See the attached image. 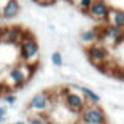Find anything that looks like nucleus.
<instances>
[{
    "instance_id": "nucleus-1",
    "label": "nucleus",
    "mask_w": 124,
    "mask_h": 124,
    "mask_svg": "<svg viewBox=\"0 0 124 124\" xmlns=\"http://www.w3.org/2000/svg\"><path fill=\"white\" fill-rule=\"evenodd\" d=\"M38 57H40V48L38 43L30 33H24L21 43H19V59L22 64L27 65H37L38 64Z\"/></svg>"
},
{
    "instance_id": "nucleus-2",
    "label": "nucleus",
    "mask_w": 124,
    "mask_h": 124,
    "mask_svg": "<svg viewBox=\"0 0 124 124\" xmlns=\"http://www.w3.org/2000/svg\"><path fill=\"white\" fill-rule=\"evenodd\" d=\"M35 67L37 65H27V64H22V62L16 64V65L10 70V73H8V78H7L8 86L22 88V86L30 80V77L33 75Z\"/></svg>"
},
{
    "instance_id": "nucleus-3",
    "label": "nucleus",
    "mask_w": 124,
    "mask_h": 124,
    "mask_svg": "<svg viewBox=\"0 0 124 124\" xmlns=\"http://www.w3.org/2000/svg\"><path fill=\"white\" fill-rule=\"evenodd\" d=\"M81 124H107V115L99 105H86L80 113Z\"/></svg>"
},
{
    "instance_id": "nucleus-4",
    "label": "nucleus",
    "mask_w": 124,
    "mask_h": 124,
    "mask_svg": "<svg viewBox=\"0 0 124 124\" xmlns=\"http://www.w3.org/2000/svg\"><path fill=\"white\" fill-rule=\"evenodd\" d=\"M53 97H51V92H38V94H35L32 99H30L29 105H27V108L30 110V111H35L37 115H43L46 113V111H49L53 107Z\"/></svg>"
},
{
    "instance_id": "nucleus-5",
    "label": "nucleus",
    "mask_w": 124,
    "mask_h": 124,
    "mask_svg": "<svg viewBox=\"0 0 124 124\" xmlns=\"http://www.w3.org/2000/svg\"><path fill=\"white\" fill-rule=\"evenodd\" d=\"M86 105H88V103H86L84 97L80 92L70 91V89H65V91H64V107L69 110L70 113L80 115Z\"/></svg>"
},
{
    "instance_id": "nucleus-6",
    "label": "nucleus",
    "mask_w": 124,
    "mask_h": 124,
    "mask_svg": "<svg viewBox=\"0 0 124 124\" xmlns=\"http://www.w3.org/2000/svg\"><path fill=\"white\" fill-rule=\"evenodd\" d=\"M86 56H88L89 62L92 65H103L105 62L110 61V51L108 48L102 43H94L86 49Z\"/></svg>"
},
{
    "instance_id": "nucleus-7",
    "label": "nucleus",
    "mask_w": 124,
    "mask_h": 124,
    "mask_svg": "<svg viewBox=\"0 0 124 124\" xmlns=\"http://www.w3.org/2000/svg\"><path fill=\"white\" fill-rule=\"evenodd\" d=\"M99 33H100V38L99 41H103V43L108 45H119L121 41H124V32H121L119 29L105 24V26L99 27Z\"/></svg>"
},
{
    "instance_id": "nucleus-8",
    "label": "nucleus",
    "mask_w": 124,
    "mask_h": 124,
    "mask_svg": "<svg viewBox=\"0 0 124 124\" xmlns=\"http://www.w3.org/2000/svg\"><path fill=\"white\" fill-rule=\"evenodd\" d=\"M24 33L26 32L19 27H5V29H0V41L5 45H13V46L18 45L19 46Z\"/></svg>"
},
{
    "instance_id": "nucleus-9",
    "label": "nucleus",
    "mask_w": 124,
    "mask_h": 124,
    "mask_svg": "<svg viewBox=\"0 0 124 124\" xmlns=\"http://www.w3.org/2000/svg\"><path fill=\"white\" fill-rule=\"evenodd\" d=\"M110 5L107 3L105 0H94L91 5V8L88 10V15L91 16L92 19L100 22H107L108 19V13H110Z\"/></svg>"
},
{
    "instance_id": "nucleus-10",
    "label": "nucleus",
    "mask_w": 124,
    "mask_h": 124,
    "mask_svg": "<svg viewBox=\"0 0 124 124\" xmlns=\"http://www.w3.org/2000/svg\"><path fill=\"white\" fill-rule=\"evenodd\" d=\"M19 11H21V5L18 0H7V3L2 8V19L11 21L19 15Z\"/></svg>"
},
{
    "instance_id": "nucleus-11",
    "label": "nucleus",
    "mask_w": 124,
    "mask_h": 124,
    "mask_svg": "<svg viewBox=\"0 0 124 124\" xmlns=\"http://www.w3.org/2000/svg\"><path fill=\"white\" fill-rule=\"evenodd\" d=\"M107 24L119 29L121 32H124V10H118V8H110L108 19Z\"/></svg>"
},
{
    "instance_id": "nucleus-12",
    "label": "nucleus",
    "mask_w": 124,
    "mask_h": 124,
    "mask_svg": "<svg viewBox=\"0 0 124 124\" xmlns=\"http://www.w3.org/2000/svg\"><path fill=\"white\" fill-rule=\"evenodd\" d=\"M72 88L78 89V92H80V94L84 97L86 103L89 102V105H99V102H100V97H99V94H95L92 89L86 88V86H72Z\"/></svg>"
},
{
    "instance_id": "nucleus-13",
    "label": "nucleus",
    "mask_w": 124,
    "mask_h": 124,
    "mask_svg": "<svg viewBox=\"0 0 124 124\" xmlns=\"http://www.w3.org/2000/svg\"><path fill=\"white\" fill-rule=\"evenodd\" d=\"M100 38V33H99V27H94V29H88L81 33V41L88 45H94L99 41Z\"/></svg>"
},
{
    "instance_id": "nucleus-14",
    "label": "nucleus",
    "mask_w": 124,
    "mask_h": 124,
    "mask_svg": "<svg viewBox=\"0 0 124 124\" xmlns=\"http://www.w3.org/2000/svg\"><path fill=\"white\" fill-rule=\"evenodd\" d=\"M48 119V116H45V115H33V116L29 118V121H27V124H45Z\"/></svg>"
},
{
    "instance_id": "nucleus-15",
    "label": "nucleus",
    "mask_w": 124,
    "mask_h": 124,
    "mask_svg": "<svg viewBox=\"0 0 124 124\" xmlns=\"http://www.w3.org/2000/svg\"><path fill=\"white\" fill-rule=\"evenodd\" d=\"M51 62L54 64L56 67H61L62 64H64V59H62V54H61V53H57V51H56V53H53V54H51Z\"/></svg>"
},
{
    "instance_id": "nucleus-16",
    "label": "nucleus",
    "mask_w": 124,
    "mask_h": 124,
    "mask_svg": "<svg viewBox=\"0 0 124 124\" xmlns=\"http://www.w3.org/2000/svg\"><path fill=\"white\" fill-rule=\"evenodd\" d=\"M92 2H94V0H80V2H78V7H80V10H81V11L88 13V10L91 8Z\"/></svg>"
},
{
    "instance_id": "nucleus-17",
    "label": "nucleus",
    "mask_w": 124,
    "mask_h": 124,
    "mask_svg": "<svg viewBox=\"0 0 124 124\" xmlns=\"http://www.w3.org/2000/svg\"><path fill=\"white\" fill-rule=\"evenodd\" d=\"M35 3L41 5V7H51V5H54L57 0H33Z\"/></svg>"
},
{
    "instance_id": "nucleus-18",
    "label": "nucleus",
    "mask_w": 124,
    "mask_h": 124,
    "mask_svg": "<svg viewBox=\"0 0 124 124\" xmlns=\"http://www.w3.org/2000/svg\"><path fill=\"white\" fill-rule=\"evenodd\" d=\"M7 119V108L5 107H0V124H3Z\"/></svg>"
},
{
    "instance_id": "nucleus-19",
    "label": "nucleus",
    "mask_w": 124,
    "mask_h": 124,
    "mask_svg": "<svg viewBox=\"0 0 124 124\" xmlns=\"http://www.w3.org/2000/svg\"><path fill=\"white\" fill-rule=\"evenodd\" d=\"M5 100H7V103L13 105V103L16 102V95L15 94H7V95H5Z\"/></svg>"
},
{
    "instance_id": "nucleus-20",
    "label": "nucleus",
    "mask_w": 124,
    "mask_h": 124,
    "mask_svg": "<svg viewBox=\"0 0 124 124\" xmlns=\"http://www.w3.org/2000/svg\"><path fill=\"white\" fill-rule=\"evenodd\" d=\"M15 124H26L24 121H18V123H15Z\"/></svg>"
},
{
    "instance_id": "nucleus-21",
    "label": "nucleus",
    "mask_w": 124,
    "mask_h": 124,
    "mask_svg": "<svg viewBox=\"0 0 124 124\" xmlns=\"http://www.w3.org/2000/svg\"><path fill=\"white\" fill-rule=\"evenodd\" d=\"M45 124H53V123H51V121H46V123H45Z\"/></svg>"
},
{
    "instance_id": "nucleus-22",
    "label": "nucleus",
    "mask_w": 124,
    "mask_h": 124,
    "mask_svg": "<svg viewBox=\"0 0 124 124\" xmlns=\"http://www.w3.org/2000/svg\"><path fill=\"white\" fill-rule=\"evenodd\" d=\"M0 19H2V8H0Z\"/></svg>"
},
{
    "instance_id": "nucleus-23",
    "label": "nucleus",
    "mask_w": 124,
    "mask_h": 124,
    "mask_svg": "<svg viewBox=\"0 0 124 124\" xmlns=\"http://www.w3.org/2000/svg\"><path fill=\"white\" fill-rule=\"evenodd\" d=\"M123 80H124V72H123Z\"/></svg>"
},
{
    "instance_id": "nucleus-24",
    "label": "nucleus",
    "mask_w": 124,
    "mask_h": 124,
    "mask_svg": "<svg viewBox=\"0 0 124 124\" xmlns=\"http://www.w3.org/2000/svg\"><path fill=\"white\" fill-rule=\"evenodd\" d=\"M0 43H2V41H0Z\"/></svg>"
}]
</instances>
